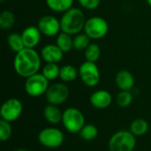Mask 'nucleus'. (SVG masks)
Returning a JSON list of instances; mask_svg holds the SVG:
<instances>
[{
    "instance_id": "nucleus-19",
    "label": "nucleus",
    "mask_w": 151,
    "mask_h": 151,
    "mask_svg": "<svg viewBox=\"0 0 151 151\" xmlns=\"http://www.w3.org/2000/svg\"><path fill=\"white\" fill-rule=\"evenodd\" d=\"M129 131L134 136H142L149 131V123L144 119H136L132 121Z\"/></svg>"
},
{
    "instance_id": "nucleus-32",
    "label": "nucleus",
    "mask_w": 151,
    "mask_h": 151,
    "mask_svg": "<svg viewBox=\"0 0 151 151\" xmlns=\"http://www.w3.org/2000/svg\"><path fill=\"white\" fill-rule=\"evenodd\" d=\"M0 1H1V3H4V2L5 0H0Z\"/></svg>"
},
{
    "instance_id": "nucleus-13",
    "label": "nucleus",
    "mask_w": 151,
    "mask_h": 151,
    "mask_svg": "<svg viewBox=\"0 0 151 151\" xmlns=\"http://www.w3.org/2000/svg\"><path fill=\"white\" fill-rule=\"evenodd\" d=\"M91 105L96 109L104 110L108 108L112 103L111 94L104 89H99L92 93L89 98Z\"/></svg>"
},
{
    "instance_id": "nucleus-15",
    "label": "nucleus",
    "mask_w": 151,
    "mask_h": 151,
    "mask_svg": "<svg viewBox=\"0 0 151 151\" xmlns=\"http://www.w3.org/2000/svg\"><path fill=\"white\" fill-rule=\"evenodd\" d=\"M117 87L120 90H131L135 83L133 73L128 70H120L117 73L115 77Z\"/></svg>"
},
{
    "instance_id": "nucleus-17",
    "label": "nucleus",
    "mask_w": 151,
    "mask_h": 151,
    "mask_svg": "<svg viewBox=\"0 0 151 151\" xmlns=\"http://www.w3.org/2000/svg\"><path fill=\"white\" fill-rule=\"evenodd\" d=\"M73 2L74 0H45V3L50 10L55 12L62 13L72 8Z\"/></svg>"
},
{
    "instance_id": "nucleus-25",
    "label": "nucleus",
    "mask_w": 151,
    "mask_h": 151,
    "mask_svg": "<svg viewBox=\"0 0 151 151\" xmlns=\"http://www.w3.org/2000/svg\"><path fill=\"white\" fill-rule=\"evenodd\" d=\"M101 56V49L96 43H90L88 48L84 50V57L86 61L96 63V61L100 58Z\"/></svg>"
},
{
    "instance_id": "nucleus-21",
    "label": "nucleus",
    "mask_w": 151,
    "mask_h": 151,
    "mask_svg": "<svg viewBox=\"0 0 151 151\" xmlns=\"http://www.w3.org/2000/svg\"><path fill=\"white\" fill-rule=\"evenodd\" d=\"M9 48L15 53L19 52L25 48L21 34L19 33H11L6 39Z\"/></svg>"
},
{
    "instance_id": "nucleus-1",
    "label": "nucleus",
    "mask_w": 151,
    "mask_h": 151,
    "mask_svg": "<svg viewBox=\"0 0 151 151\" xmlns=\"http://www.w3.org/2000/svg\"><path fill=\"white\" fill-rule=\"evenodd\" d=\"M42 60L41 55L35 49L24 48L16 53L13 59V68L19 76L27 79L39 73Z\"/></svg>"
},
{
    "instance_id": "nucleus-31",
    "label": "nucleus",
    "mask_w": 151,
    "mask_h": 151,
    "mask_svg": "<svg viewBox=\"0 0 151 151\" xmlns=\"http://www.w3.org/2000/svg\"><path fill=\"white\" fill-rule=\"evenodd\" d=\"M16 151H27V150H23V149H19V150H17Z\"/></svg>"
},
{
    "instance_id": "nucleus-22",
    "label": "nucleus",
    "mask_w": 151,
    "mask_h": 151,
    "mask_svg": "<svg viewBox=\"0 0 151 151\" xmlns=\"http://www.w3.org/2000/svg\"><path fill=\"white\" fill-rule=\"evenodd\" d=\"M42 73L49 81H55L57 78H59L60 67L55 63H46L42 67Z\"/></svg>"
},
{
    "instance_id": "nucleus-11",
    "label": "nucleus",
    "mask_w": 151,
    "mask_h": 151,
    "mask_svg": "<svg viewBox=\"0 0 151 151\" xmlns=\"http://www.w3.org/2000/svg\"><path fill=\"white\" fill-rule=\"evenodd\" d=\"M37 27L42 35L48 37L56 36L61 32L60 19L53 15H43L38 20Z\"/></svg>"
},
{
    "instance_id": "nucleus-18",
    "label": "nucleus",
    "mask_w": 151,
    "mask_h": 151,
    "mask_svg": "<svg viewBox=\"0 0 151 151\" xmlns=\"http://www.w3.org/2000/svg\"><path fill=\"white\" fill-rule=\"evenodd\" d=\"M56 44L64 53H67L73 49V38L71 35L60 32L57 35Z\"/></svg>"
},
{
    "instance_id": "nucleus-24",
    "label": "nucleus",
    "mask_w": 151,
    "mask_h": 151,
    "mask_svg": "<svg viewBox=\"0 0 151 151\" xmlns=\"http://www.w3.org/2000/svg\"><path fill=\"white\" fill-rule=\"evenodd\" d=\"M81 138L84 141L90 142L95 140L98 135V129L93 124H85L79 133Z\"/></svg>"
},
{
    "instance_id": "nucleus-29",
    "label": "nucleus",
    "mask_w": 151,
    "mask_h": 151,
    "mask_svg": "<svg viewBox=\"0 0 151 151\" xmlns=\"http://www.w3.org/2000/svg\"><path fill=\"white\" fill-rule=\"evenodd\" d=\"M78 2L83 9L88 11L97 9L101 4V0H78Z\"/></svg>"
},
{
    "instance_id": "nucleus-23",
    "label": "nucleus",
    "mask_w": 151,
    "mask_h": 151,
    "mask_svg": "<svg viewBox=\"0 0 151 151\" xmlns=\"http://www.w3.org/2000/svg\"><path fill=\"white\" fill-rule=\"evenodd\" d=\"M15 24V15L12 12L5 10L0 13V27L3 30H10Z\"/></svg>"
},
{
    "instance_id": "nucleus-20",
    "label": "nucleus",
    "mask_w": 151,
    "mask_h": 151,
    "mask_svg": "<svg viewBox=\"0 0 151 151\" xmlns=\"http://www.w3.org/2000/svg\"><path fill=\"white\" fill-rule=\"evenodd\" d=\"M79 76V70H77L73 65H65L60 67L59 78L64 82H72L77 79Z\"/></svg>"
},
{
    "instance_id": "nucleus-9",
    "label": "nucleus",
    "mask_w": 151,
    "mask_h": 151,
    "mask_svg": "<svg viewBox=\"0 0 151 151\" xmlns=\"http://www.w3.org/2000/svg\"><path fill=\"white\" fill-rule=\"evenodd\" d=\"M69 95V88L65 83L57 82L52 85H50L46 91L45 97L48 104L58 106L64 104L68 99Z\"/></svg>"
},
{
    "instance_id": "nucleus-16",
    "label": "nucleus",
    "mask_w": 151,
    "mask_h": 151,
    "mask_svg": "<svg viewBox=\"0 0 151 151\" xmlns=\"http://www.w3.org/2000/svg\"><path fill=\"white\" fill-rule=\"evenodd\" d=\"M43 117L47 122L51 125H57L62 122L63 112L60 111L58 105L48 104L43 109Z\"/></svg>"
},
{
    "instance_id": "nucleus-26",
    "label": "nucleus",
    "mask_w": 151,
    "mask_h": 151,
    "mask_svg": "<svg viewBox=\"0 0 151 151\" xmlns=\"http://www.w3.org/2000/svg\"><path fill=\"white\" fill-rule=\"evenodd\" d=\"M90 38L85 33H79L73 37V49L76 50H85L91 43Z\"/></svg>"
},
{
    "instance_id": "nucleus-3",
    "label": "nucleus",
    "mask_w": 151,
    "mask_h": 151,
    "mask_svg": "<svg viewBox=\"0 0 151 151\" xmlns=\"http://www.w3.org/2000/svg\"><path fill=\"white\" fill-rule=\"evenodd\" d=\"M136 146V138L127 130L116 132L109 140V151H134Z\"/></svg>"
},
{
    "instance_id": "nucleus-14",
    "label": "nucleus",
    "mask_w": 151,
    "mask_h": 151,
    "mask_svg": "<svg viewBox=\"0 0 151 151\" xmlns=\"http://www.w3.org/2000/svg\"><path fill=\"white\" fill-rule=\"evenodd\" d=\"M40 55L45 63L58 64L64 57V52L57 46V44H47L42 49Z\"/></svg>"
},
{
    "instance_id": "nucleus-27",
    "label": "nucleus",
    "mask_w": 151,
    "mask_h": 151,
    "mask_svg": "<svg viewBox=\"0 0 151 151\" xmlns=\"http://www.w3.org/2000/svg\"><path fill=\"white\" fill-rule=\"evenodd\" d=\"M134 96L129 90H120L116 96V103L121 108L128 107L133 102Z\"/></svg>"
},
{
    "instance_id": "nucleus-7",
    "label": "nucleus",
    "mask_w": 151,
    "mask_h": 151,
    "mask_svg": "<svg viewBox=\"0 0 151 151\" xmlns=\"http://www.w3.org/2000/svg\"><path fill=\"white\" fill-rule=\"evenodd\" d=\"M38 141L41 145L48 149H57L60 147L65 141L64 133L56 127H46L40 131Z\"/></svg>"
},
{
    "instance_id": "nucleus-6",
    "label": "nucleus",
    "mask_w": 151,
    "mask_h": 151,
    "mask_svg": "<svg viewBox=\"0 0 151 151\" xmlns=\"http://www.w3.org/2000/svg\"><path fill=\"white\" fill-rule=\"evenodd\" d=\"M49 81L41 73H37L26 79L24 88L26 93L32 97H39L46 94L50 87Z\"/></svg>"
},
{
    "instance_id": "nucleus-12",
    "label": "nucleus",
    "mask_w": 151,
    "mask_h": 151,
    "mask_svg": "<svg viewBox=\"0 0 151 151\" xmlns=\"http://www.w3.org/2000/svg\"><path fill=\"white\" fill-rule=\"evenodd\" d=\"M25 48L35 49L41 41L42 33L36 26H28L21 33Z\"/></svg>"
},
{
    "instance_id": "nucleus-28",
    "label": "nucleus",
    "mask_w": 151,
    "mask_h": 151,
    "mask_svg": "<svg viewBox=\"0 0 151 151\" xmlns=\"http://www.w3.org/2000/svg\"><path fill=\"white\" fill-rule=\"evenodd\" d=\"M12 134L11 123L4 119L0 120V140L1 142H7Z\"/></svg>"
},
{
    "instance_id": "nucleus-8",
    "label": "nucleus",
    "mask_w": 151,
    "mask_h": 151,
    "mask_svg": "<svg viewBox=\"0 0 151 151\" xmlns=\"http://www.w3.org/2000/svg\"><path fill=\"white\" fill-rule=\"evenodd\" d=\"M79 77L81 81L89 88L97 86L100 81V71L96 63L85 61L79 67Z\"/></svg>"
},
{
    "instance_id": "nucleus-30",
    "label": "nucleus",
    "mask_w": 151,
    "mask_h": 151,
    "mask_svg": "<svg viewBox=\"0 0 151 151\" xmlns=\"http://www.w3.org/2000/svg\"><path fill=\"white\" fill-rule=\"evenodd\" d=\"M146 1H147L148 4H149V5H150V6L151 7V0H146Z\"/></svg>"
},
{
    "instance_id": "nucleus-10",
    "label": "nucleus",
    "mask_w": 151,
    "mask_h": 151,
    "mask_svg": "<svg viewBox=\"0 0 151 151\" xmlns=\"http://www.w3.org/2000/svg\"><path fill=\"white\" fill-rule=\"evenodd\" d=\"M22 111L23 104L21 101L17 98H9L1 106V119L8 121L10 123L13 122L20 117Z\"/></svg>"
},
{
    "instance_id": "nucleus-4",
    "label": "nucleus",
    "mask_w": 151,
    "mask_h": 151,
    "mask_svg": "<svg viewBox=\"0 0 151 151\" xmlns=\"http://www.w3.org/2000/svg\"><path fill=\"white\" fill-rule=\"evenodd\" d=\"M62 124L69 133L79 134L85 126V117L78 108L70 107L63 111Z\"/></svg>"
},
{
    "instance_id": "nucleus-5",
    "label": "nucleus",
    "mask_w": 151,
    "mask_h": 151,
    "mask_svg": "<svg viewBox=\"0 0 151 151\" xmlns=\"http://www.w3.org/2000/svg\"><path fill=\"white\" fill-rule=\"evenodd\" d=\"M84 33L92 40H99L104 38L109 31V24L102 17L94 16L86 20Z\"/></svg>"
},
{
    "instance_id": "nucleus-2",
    "label": "nucleus",
    "mask_w": 151,
    "mask_h": 151,
    "mask_svg": "<svg viewBox=\"0 0 151 151\" xmlns=\"http://www.w3.org/2000/svg\"><path fill=\"white\" fill-rule=\"evenodd\" d=\"M86 18L83 12L76 7H72L63 13L60 19L61 32L75 35L84 29Z\"/></svg>"
}]
</instances>
